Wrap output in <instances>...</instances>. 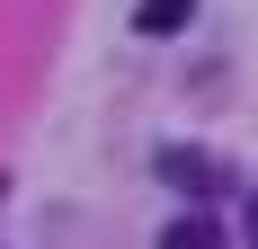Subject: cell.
<instances>
[{
  "instance_id": "cell-1",
  "label": "cell",
  "mask_w": 258,
  "mask_h": 249,
  "mask_svg": "<svg viewBox=\"0 0 258 249\" xmlns=\"http://www.w3.org/2000/svg\"><path fill=\"white\" fill-rule=\"evenodd\" d=\"M160 178H169V187H196V196H223V169H214L205 151H178V143L160 151Z\"/></svg>"
},
{
  "instance_id": "cell-2",
  "label": "cell",
  "mask_w": 258,
  "mask_h": 249,
  "mask_svg": "<svg viewBox=\"0 0 258 249\" xmlns=\"http://www.w3.org/2000/svg\"><path fill=\"white\" fill-rule=\"evenodd\" d=\"M187 18H196V0H134V27L143 36H178Z\"/></svg>"
},
{
  "instance_id": "cell-3",
  "label": "cell",
  "mask_w": 258,
  "mask_h": 249,
  "mask_svg": "<svg viewBox=\"0 0 258 249\" xmlns=\"http://www.w3.org/2000/svg\"><path fill=\"white\" fill-rule=\"evenodd\" d=\"M160 249H223V231H214L205 214H178V223L160 231Z\"/></svg>"
},
{
  "instance_id": "cell-4",
  "label": "cell",
  "mask_w": 258,
  "mask_h": 249,
  "mask_svg": "<svg viewBox=\"0 0 258 249\" xmlns=\"http://www.w3.org/2000/svg\"><path fill=\"white\" fill-rule=\"evenodd\" d=\"M240 240L258 249V187H249V205H240Z\"/></svg>"
}]
</instances>
